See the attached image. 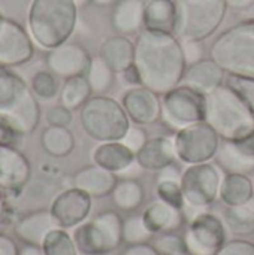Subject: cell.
<instances>
[{"mask_svg": "<svg viewBox=\"0 0 254 255\" xmlns=\"http://www.w3.org/2000/svg\"><path fill=\"white\" fill-rule=\"evenodd\" d=\"M226 10V0H177L174 34L181 42L205 40L222 25Z\"/></svg>", "mask_w": 254, "mask_h": 255, "instance_id": "obj_6", "label": "cell"}, {"mask_svg": "<svg viewBox=\"0 0 254 255\" xmlns=\"http://www.w3.org/2000/svg\"><path fill=\"white\" fill-rule=\"evenodd\" d=\"M0 209H1V199H0Z\"/></svg>", "mask_w": 254, "mask_h": 255, "instance_id": "obj_53", "label": "cell"}, {"mask_svg": "<svg viewBox=\"0 0 254 255\" xmlns=\"http://www.w3.org/2000/svg\"><path fill=\"white\" fill-rule=\"evenodd\" d=\"M90 1H91V0H73V3L78 6V9H79V7H84V6H87Z\"/></svg>", "mask_w": 254, "mask_h": 255, "instance_id": "obj_52", "label": "cell"}, {"mask_svg": "<svg viewBox=\"0 0 254 255\" xmlns=\"http://www.w3.org/2000/svg\"><path fill=\"white\" fill-rule=\"evenodd\" d=\"M34 55V42L28 30L0 12V67H18Z\"/></svg>", "mask_w": 254, "mask_h": 255, "instance_id": "obj_12", "label": "cell"}, {"mask_svg": "<svg viewBox=\"0 0 254 255\" xmlns=\"http://www.w3.org/2000/svg\"><path fill=\"white\" fill-rule=\"evenodd\" d=\"M178 158L174 139L168 136L150 137L144 146L136 152V163L144 170L160 172L162 169L171 166Z\"/></svg>", "mask_w": 254, "mask_h": 255, "instance_id": "obj_20", "label": "cell"}, {"mask_svg": "<svg viewBox=\"0 0 254 255\" xmlns=\"http://www.w3.org/2000/svg\"><path fill=\"white\" fill-rule=\"evenodd\" d=\"M154 248L159 251L160 255H186L189 254L186 239L181 238L180 235L169 232V233H162L156 241H154Z\"/></svg>", "mask_w": 254, "mask_h": 255, "instance_id": "obj_40", "label": "cell"}, {"mask_svg": "<svg viewBox=\"0 0 254 255\" xmlns=\"http://www.w3.org/2000/svg\"><path fill=\"white\" fill-rule=\"evenodd\" d=\"M78 21L73 0H31L27 30L36 45L49 51L70 39Z\"/></svg>", "mask_w": 254, "mask_h": 255, "instance_id": "obj_2", "label": "cell"}, {"mask_svg": "<svg viewBox=\"0 0 254 255\" xmlns=\"http://www.w3.org/2000/svg\"><path fill=\"white\" fill-rule=\"evenodd\" d=\"M19 255H45L42 251V247H36V245H24L19 250Z\"/></svg>", "mask_w": 254, "mask_h": 255, "instance_id": "obj_50", "label": "cell"}, {"mask_svg": "<svg viewBox=\"0 0 254 255\" xmlns=\"http://www.w3.org/2000/svg\"><path fill=\"white\" fill-rule=\"evenodd\" d=\"M21 139L19 134H16L10 126L0 117V143H9V145H15L18 143V140Z\"/></svg>", "mask_w": 254, "mask_h": 255, "instance_id": "obj_45", "label": "cell"}, {"mask_svg": "<svg viewBox=\"0 0 254 255\" xmlns=\"http://www.w3.org/2000/svg\"><path fill=\"white\" fill-rule=\"evenodd\" d=\"M253 187H254V178H253Z\"/></svg>", "mask_w": 254, "mask_h": 255, "instance_id": "obj_54", "label": "cell"}, {"mask_svg": "<svg viewBox=\"0 0 254 255\" xmlns=\"http://www.w3.org/2000/svg\"><path fill=\"white\" fill-rule=\"evenodd\" d=\"M184 239L189 254L216 255L228 242L226 224L217 215L204 211L190 221Z\"/></svg>", "mask_w": 254, "mask_h": 255, "instance_id": "obj_11", "label": "cell"}, {"mask_svg": "<svg viewBox=\"0 0 254 255\" xmlns=\"http://www.w3.org/2000/svg\"><path fill=\"white\" fill-rule=\"evenodd\" d=\"M117 0H91L93 4L96 6H100V7H105V6H109V4H114Z\"/></svg>", "mask_w": 254, "mask_h": 255, "instance_id": "obj_51", "label": "cell"}, {"mask_svg": "<svg viewBox=\"0 0 254 255\" xmlns=\"http://www.w3.org/2000/svg\"><path fill=\"white\" fill-rule=\"evenodd\" d=\"M148 140L147 137V131L142 128V126H138V124H132L130 128L127 130L126 136L123 137V143L126 146H129L135 154L144 146V143Z\"/></svg>", "mask_w": 254, "mask_h": 255, "instance_id": "obj_43", "label": "cell"}, {"mask_svg": "<svg viewBox=\"0 0 254 255\" xmlns=\"http://www.w3.org/2000/svg\"><path fill=\"white\" fill-rule=\"evenodd\" d=\"M121 78L126 84H129L130 87H138V85H142L141 82V75H139V70L138 67L135 66V63L132 66H129L126 70H123L121 73Z\"/></svg>", "mask_w": 254, "mask_h": 255, "instance_id": "obj_47", "label": "cell"}, {"mask_svg": "<svg viewBox=\"0 0 254 255\" xmlns=\"http://www.w3.org/2000/svg\"><path fill=\"white\" fill-rule=\"evenodd\" d=\"M144 223L153 235L175 232L184 223L183 209L174 208L163 200L153 202L142 214Z\"/></svg>", "mask_w": 254, "mask_h": 255, "instance_id": "obj_24", "label": "cell"}, {"mask_svg": "<svg viewBox=\"0 0 254 255\" xmlns=\"http://www.w3.org/2000/svg\"><path fill=\"white\" fill-rule=\"evenodd\" d=\"M228 7L235 10H246L250 9L254 4V0H226Z\"/></svg>", "mask_w": 254, "mask_h": 255, "instance_id": "obj_49", "label": "cell"}, {"mask_svg": "<svg viewBox=\"0 0 254 255\" xmlns=\"http://www.w3.org/2000/svg\"><path fill=\"white\" fill-rule=\"evenodd\" d=\"M0 117L21 137L31 134L40 123V106L30 87L10 106L0 109Z\"/></svg>", "mask_w": 254, "mask_h": 255, "instance_id": "obj_17", "label": "cell"}, {"mask_svg": "<svg viewBox=\"0 0 254 255\" xmlns=\"http://www.w3.org/2000/svg\"><path fill=\"white\" fill-rule=\"evenodd\" d=\"M40 146L48 155L63 158L75 149V136L69 127L48 126L40 134Z\"/></svg>", "mask_w": 254, "mask_h": 255, "instance_id": "obj_30", "label": "cell"}, {"mask_svg": "<svg viewBox=\"0 0 254 255\" xmlns=\"http://www.w3.org/2000/svg\"><path fill=\"white\" fill-rule=\"evenodd\" d=\"M73 111L67 109L63 105H55L49 108L45 114V120L48 126H57V127H69L73 121Z\"/></svg>", "mask_w": 254, "mask_h": 255, "instance_id": "obj_41", "label": "cell"}, {"mask_svg": "<svg viewBox=\"0 0 254 255\" xmlns=\"http://www.w3.org/2000/svg\"><path fill=\"white\" fill-rule=\"evenodd\" d=\"M226 229L240 238L254 235V197L247 205L228 206L225 212Z\"/></svg>", "mask_w": 254, "mask_h": 255, "instance_id": "obj_32", "label": "cell"}, {"mask_svg": "<svg viewBox=\"0 0 254 255\" xmlns=\"http://www.w3.org/2000/svg\"><path fill=\"white\" fill-rule=\"evenodd\" d=\"M186 255H189V254H186Z\"/></svg>", "mask_w": 254, "mask_h": 255, "instance_id": "obj_56", "label": "cell"}, {"mask_svg": "<svg viewBox=\"0 0 254 255\" xmlns=\"http://www.w3.org/2000/svg\"><path fill=\"white\" fill-rule=\"evenodd\" d=\"M222 181V170L216 163L190 164L181 175L186 205L207 209L220 196Z\"/></svg>", "mask_w": 254, "mask_h": 255, "instance_id": "obj_10", "label": "cell"}, {"mask_svg": "<svg viewBox=\"0 0 254 255\" xmlns=\"http://www.w3.org/2000/svg\"><path fill=\"white\" fill-rule=\"evenodd\" d=\"M216 255H254V244L244 239L228 241Z\"/></svg>", "mask_w": 254, "mask_h": 255, "instance_id": "obj_44", "label": "cell"}, {"mask_svg": "<svg viewBox=\"0 0 254 255\" xmlns=\"http://www.w3.org/2000/svg\"><path fill=\"white\" fill-rule=\"evenodd\" d=\"M93 96V90L85 76H75L64 79L60 88L58 100L60 105L66 106L70 111L81 109L87 100Z\"/></svg>", "mask_w": 254, "mask_h": 255, "instance_id": "obj_31", "label": "cell"}, {"mask_svg": "<svg viewBox=\"0 0 254 255\" xmlns=\"http://www.w3.org/2000/svg\"><path fill=\"white\" fill-rule=\"evenodd\" d=\"M42 251L45 255H78V248L73 241V236H70L66 229H54L51 230L43 244Z\"/></svg>", "mask_w": 254, "mask_h": 255, "instance_id": "obj_35", "label": "cell"}, {"mask_svg": "<svg viewBox=\"0 0 254 255\" xmlns=\"http://www.w3.org/2000/svg\"><path fill=\"white\" fill-rule=\"evenodd\" d=\"M219 197L226 206L247 205L254 197L253 179L249 175L226 173L222 181Z\"/></svg>", "mask_w": 254, "mask_h": 255, "instance_id": "obj_28", "label": "cell"}, {"mask_svg": "<svg viewBox=\"0 0 254 255\" xmlns=\"http://www.w3.org/2000/svg\"><path fill=\"white\" fill-rule=\"evenodd\" d=\"M112 27L118 34H133L144 27V0H118L112 10Z\"/></svg>", "mask_w": 254, "mask_h": 255, "instance_id": "obj_27", "label": "cell"}, {"mask_svg": "<svg viewBox=\"0 0 254 255\" xmlns=\"http://www.w3.org/2000/svg\"><path fill=\"white\" fill-rule=\"evenodd\" d=\"M205 121L222 140H243L254 134V114L225 84L207 96Z\"/></svg>", "mask_w": 254, "mask_h": 255, "instance_id": "obj_3", "label": "cell"}, {"mask_svg": "<svg viewBox=\"0 0 254 255\" xmlns=\"http://www.w3.org/2000/svg\"><path fill=\"white\" fill-rule=\"evenodd\" d=\"M85 78L93 90V94H106L114 85L115 72L97 55L93 57Z\"/></svg>", "mask_w": 254, "mask_h": 255, "instance_id": "obj_33", "label": "cell"}, {"mask_svg": "<svg viewBox=\"0 0 254 255\" xmlns=\"http://www.w3.org/2000/svg\"><path fill=\"white\" fill-rule=\"evenodd\" d=\"M156 191L160 200L169 203L174 208L183 209L186 206L183 188H181V181H174V179H157Z\"/></svg>", "mask_w": 254, "mask_h": 255, "instance_id": "obj_39", "label": "cell"}, {"mask_svg": "<svg viewBox=\"0 0 254 255\" xmlns=\"http://www.w3.org/2000/svg\"><path fill=\"white\" fill-rule=\"evenodd\" d=\"M54 229H58V224L49 209H40L21 217L13 227V233L24 245L42 247L46 235Z\"/></svg>", "mask_w": 254, "mask_h": 255, "instance_id": "obj_21", "label": "cell"}, {"mask_svg": "<svg viewBox=\"0 0 254 255\" xmlns=\"http://www.w3.org/2000/svg\"><path fill=\"white\" fill-rule=\"evenodd\" d=\"M28 88L24 79L7 67H0V109L10 106Z\"/></svg>", "mask_w": 254, "mask_h": 255, "instance_id": "obj_34", "label": "cell"}, {"mask_svg": "<svg viewBox=\"0 0 254 255\" xmlns=\"http://www.w3.org/2000/svg\"><path fill=\"white\" fill-rule=\"evenodd\" d=\"M205 115L207 96L187 85L180 84L162 96V120L175 131L205 121Z\"/></svg>", "mask_w": 254, "mask_h": 255, "instance_id": "obj_8", "label": "cell"}, {"mask_svg": "<svg viewBox=\"0 0 254 255\" xmlns=\"http://www.w3.org/2000/svg\"><path fill=\"white\" fill-rule=\"evenodd\" d=\"M135 66L142 87L159 96L183 82L187 64L181 40L172 33L144 30L135 40Z\"/></svg>", "mask_w": 254, "mask_h": 255, "instance_id": "obj_1", "label": "cell"}, {"mask_svg": "<svg viewBox=\"0 0 254 255\" xmlns=\"http://www.w3.org/2000/svg\"><path fill=\"white\" fill-rule=\"evenodd\" d=\"M174 143L178 158L190 166L214 160L222 137L207 121H201L178 130Z\"/></svg>", "mask_w": 254, "mask_h": 255, "instance_id": "obj_9", "label": "cell"}, {"mask_svg": "<svg viewBox=\"0 0 254 255\" xmlns=\"http://www.w3.org/2000/svg\"><path fill=\"white\" fill-rule=\"evenodd\" d=\"M99 57L115 73H121L135 61V42L124 34L106 37L100 43Z\"/></svg>", "mask_w": 254, "mask_h": 255, "instance_id": "obj_25", "label": "cell"}, {"mask_svg": "<svg viewBox=\"0 0 254 255\" xmlns=\"http://www.w3.org/2000/svg\"><path fill=\"white\" fill-rule=\"evenodd\" d=\"M28 87L37 99L45 100V102L55 99L60 94V88H61L58 78L52 72H49L48 69L36 72L31 76Z\"/></svg>", "mask_w": 254, "mask_h": 255, "instance_id": "obj_36", "label": "cell"}, {"mask_svg": "<svg viewBox=\"0 0 254 255\" xmlns=\"http://www.w3.org/2000/svg\"><path fill=\"white\" fill-rule=\"evenodd\" d=\"M225 85H228L254 114V78L228 73Z\"/></svg>", "mask_w": 254, "mask_h": 255, "instance_id": "obj_38", "label": "cell"}, {"mask_svg": "<svg viewBox=\"0 0 254 255\" xmlns=\"http://www.w3.org/2000/svg\"><path fill=\"white\" fill-rule=\"evenodd\" d=\"M93 57L90 52L76 42H64L45 55V64L58 79H69L75 76H85Z\"/></svg>", "mask_w": 254, "mask_h": 255, "instance_id": "obj_14", "label": "cell"}, {"mask_svg": "<svg viewBox=\"0 0 254 255\" xmlns=\"http://www.w3.org/2000/svg\"><path fill=\"white\" fill-rule=\"evenodd\" d=\"M189 255H193V254H189Z\"/></svg>", "mask_w": 254, "mask_h": 255, "instance_id": "obj_55", "label": "cell"}, {"mask_svg": "<svg viewBox=\"0 0 254 255\" xmlns=\"http://www.w3.org/2000/svg\"><path fill=\"white\" fill-rule=\"evenodd\" d=\"M226 70L219 66L213 58H205L196 64L187 66L183 85L193 88L195 91L208 96L225 84Z\"/></svg>", "mask_w": 254, "mask_h": 255, "instance_id": "obj_19", "label": "cell"}, {"mask_svg": "<svg viewBox=\"0 0 254 255\" xmlns=\"http://www.w3.org/2000/svg\"><path fill=\"white\" fill-rule=\"evenodd\" d=\"M175 24H177V0H144L145 30L174 34Z\"/></svg>", "mask_w": 254, "mask_h": 255, "instance_id": "obj_26", "label": "cell"}, {"mask_svg": "<svg viewBox=\"0 0 254 255\" xmlns=\"http://www.w3.org/2000/svg\"><path fill=\"white\" fill-rule=\"evenodd\" d=\"M79 121L85 134L99 143L123 140L132 126L123 105L106 94H93L79 109Z\"/></svg>", "mask_w": 254, "mask_h": 255, "instance_id": "obj_4", "label": "cell"}, {"mask_svg": "<svg viewBox=\"0 0 254 255\" xmlns=\"http://www.w3.org/2000/svg\"><path fill=\"white\" fill-rule=\"evenodd\" d=\"M214 160L225 173H253L254 134L243 140H222Z\"/></svg>", "mask_w": 254, "mask_h": 255, "instance_id": "obj_18", "label": "cell"}, {"mask_svg": "<svg viewBox=\"0 0 254 255\" xmlns=\"http://www.w3.org/2000/svg\"><path fill=\"white\" fill-rule=\"evenodd\" d=\"M91 197L79 188L70 187L58 193L49 206L60 229H73L82 224L91 212Z\"/></svg>", "mask_w": 254, "mask_h": 255, "instance_id": "obj_15", "label": "cell"}, {"mask_svg": "<svg viewBox=\"0 0 254 255\" xmlns=\"http://www.w3.org/2000/svg\"><path fill=\"white\" fill-rule=\"evenodd\" d=\"M123 255H160L159 251L154 248V245L150 244H139V245H129Z\"/></svg>", "mask_w": 254, "mask_h": 255, "instance_id": "obj_46", "label": "cell"}, {"mask_svg": "<svg viewBox=\"0 0 254 255\" xmlns=\"http://www.w3.org/2000/svg\"><path fill=\"white\" fill-rule=\"evenodd\" d=\"M31 164L15 146L0 143V196H18L30 182Z\"/></svg>", "mask_w": 254, "mask_h": 255, "instance_id": "obj_13", "label": "cell"}, {"mask_svg": "<svg viewBox=\"0 0 254 255\" xmlns=\"http://www.w3.org/2000/svg\"><path fill=\"white\" fill-rule=\"evenodd\" d=\"M121 105L133 124L150 126L162 120V99L147 87L129 88L123 94Z\"/></svg>", "mask_w": 254, "mask_h": 255, "instance_id": "obj_16", "label": "cell"}, {"mask_svg": "<svg viewBox=\"0 0 254 255\" xmlns=\"http://www.w3.org/2000/svg\"><path fill=\"white\" fill-rule=\"evenodd\" d=\"M153 233L144 223L142 215H133L123 221V242L127 245L148 244L153 239Z\"/></svg>", "mask_w": 254, "mask_h": 255, "instance_id": "obj_37", "label": "cell"}, {"mask_svg": "<svg viewBox=\"0 0 254 255\" xmlns=\"http://www.w3.org/2000/svg\"><path fill=\"white\" fill-rule=\"evenodd\" d=\"M183 45V54L187 66L196 64L202 60H205V46L202 40H186L181 42Z\"/></svg>", "mask_w": 254, "mask_h": 255, "instance_id": "obj_42", "label": "cell"}, {"mask_svg": "<svg viewBox=\"0 0 254 255\" xmlns=\"http://www.w3.org/2000/svg\"><path fill=\"white\" fill-rule=\"evenodd\" d=\"M123 221L118 212L103 211L84 221L73 232L78 253L82 255H108L123 244Z\"/></svg>", "mask_w": 254, "mask_h": 255, "instance_id": "obj_7", "label": "cell"}, {"mask_svg": "<svg viewBox=\"0 0 254 255\" xmlns=\"http://www.w3.org/2000/svg\"><path fill=\"white\" fill-rule=\"evenodd\" d=\"M114 206L121 212H133L142 206L145 200V191L139 181L135 178H124L117 182L111 193Z\"/></svg>", "mask_w": 254, "mask_h": 255, "instance_id": "obj_29", "label": "cell"}, {"mask_svg": "<svg viewBox=\"0 0 254 255\" xmlns=\"http://www.w3.org/2000/svg\"><path fill=\"white\" fill-rule=\"evenodd\" d=\"M210 58L226 73L254 78V18L225 30L214 40Z\"/></svg>", "mask_w": 254, "mask_h": 255, "instance_id": "obj_5", "label": "cell"}, {"mask_svg": "<svg viewBox=\"0 0 254 255\" xmlns=\"http://www.w3.org/2000/svg\"><path fill=\"white\" fill-rule=\"evenodd\" d=\"M93 161L117 175L126 172L136 163V154L121 140L102 142L93 151Z\"/></svg>", "mask_w": 254, "mask_h": 255, "instance_id": "obj_23", "label": "cell"}, {"mask_svg": "<svg viewBox=\"0 0 254 255\" xmlns=\"http://www.w3.org/2000/svg\"><path fill=\"white\" fill-rule=\"evenodd\" d=\"M117 182L118 178L115 173L97 164L85 166L79 169L72 178V187L82 190L91 199H100L109 196L115 188Z\"/></svg>", "mask_w": 254, "mask_h": 255, "instance_id": "obj_22", "label": "cell"}, {"mask_svg": "<svg viewBox=\"0 0 254 255\" xmlns=\"http://www.w3.org/2000/svg\"><path fill=\"white\" fill-rule=\"evenodd\" d=\"M0 255H19V248L16 245V242L0 233Z\"/></svg>", "mask_w": 254, "mask_h": 255, "instance_id": "obj_48", "label": "cell"}]
</instances>
